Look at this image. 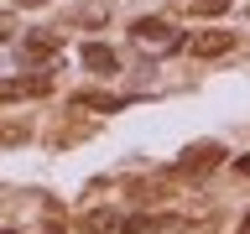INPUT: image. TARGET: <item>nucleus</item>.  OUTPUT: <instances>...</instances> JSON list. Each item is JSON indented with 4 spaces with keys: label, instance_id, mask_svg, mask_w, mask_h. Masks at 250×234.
Here are the masks:
<instances>
[{
    "label": "nucleus",
    "instance_id": "nucleus-3",
    "mask_svg": "<svg viewBox=\"0 0 250 234\" xmlns=\"http://www.w3.org/2000/svg\"><path fill=\"white\" fill-rule=\"evenodd\" d=\"M188 5H193V11H224L229 0H188Z\"/></svg>",
    "mask_w": 250,
    "mask_h": 234
},
{
    "label": "nucleus",
    "instance_id": "nucleus-1",
    "mask_svg": "<svg viewBox=\"0 0 250 234\" xmlns=\"http://www.w3.org/2000/svg\"><path fill=\"white\" fill-rule=\"evenodd\" d=\"M83 62H89L94 73H109V68H115V52H109V47H83Z\"/></svg>",
    "mask_w": 250,
    "mask_h": 234
},
{
    "label": "nucleus",
    "instance_id": "nucleus-4",
    "mask_svg": "<svg viewBox=\"0 0 250 234\" xmlns=\"http://www.w3.org/2000/svg\"><path fill=\"white\" fill-rule=\"evenodd\" d=\"M240 167H245V172H250V156H245V161H240Z\"/></svg>",
    "mask_w": 250,
    "mask_h": 234
},
{
    "label": "nucleus",
    "instance_id": "nucleus-5",
    "mask_svg": "<svg viewBox=\"0 0 250 234\" xmlns=\"http://www.w3.org/2000/svg\"><path fill=\"white\" fill-rule=\"evenodd\" d=\"M245 229H250V214H245Z\"/></svg>",
    "mask_w": 250,
    "mask_h": 234
},
{
    "label": "nucleus",
    "instance_id": "nucleus-2",
    "mask_svg": "<svg viewBox=\"0 0 250 234\" xmlns=\"http://www.w3.org/2000/svg\"><path fill=\"white\" fill-rule=\"evenodd\" d=\"M224 47H229V37H203L198 52H224Z\"/></svg>",
    "mask_w": 250,
    "mask_h": 234
}]
</instances>
